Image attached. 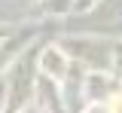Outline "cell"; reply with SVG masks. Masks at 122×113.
I'll use <instances>...</instances> for the list:
<instances>
[{
    "label": "cell",
    "mask_w": 122,
    "mask_h": 113,
    "mask_svg": "<svg viewBox=\"0 0 122 113\" xmlns=\"http://www.w3.org/2000/svg\"><path fill=\"white\" fill-rule=\"evenodd\" d=\"M107 110H110V113H122V95L110 98V104H107Z\"/></svg>",
    "instance_id": "6da1fadb"
}]
</instances>
